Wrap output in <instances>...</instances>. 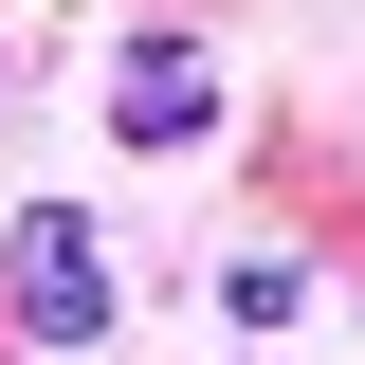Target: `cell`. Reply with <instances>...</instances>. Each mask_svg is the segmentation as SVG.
I'll use <instances>...</instances> for the list:
<instances>
[{
  "label": "cell",
  "mask_w": 365,
  "mask_h": 365,
  "mask_svg": "<svg viewBox=\"0 0 365 365\" xmlns=\"http://www.w3.org/2000/svg\"><path fill=\"white\" fill-rule=\"evenodd\" d=\"M110 128H128V146H201V128H220V73H201L182 37H128V55H110Z\"/></svg>",
  "instance_id": "2"
},
{
  "label": "cell",
  "mask_w": 365,
  "mask_h": 365,
  "mask_svg": "<svg viewBox=\"0 0 365 365\" xmlns=\"http://www.w3.org/2000/svg\"><path fill=\"white\" fill-rule=\"evenodd\" d=\"M0 292H19V329H37V347H110V237H91L73 201H19Z\"/></svg>",
  "instance_id": "1"
}]
</instances>
